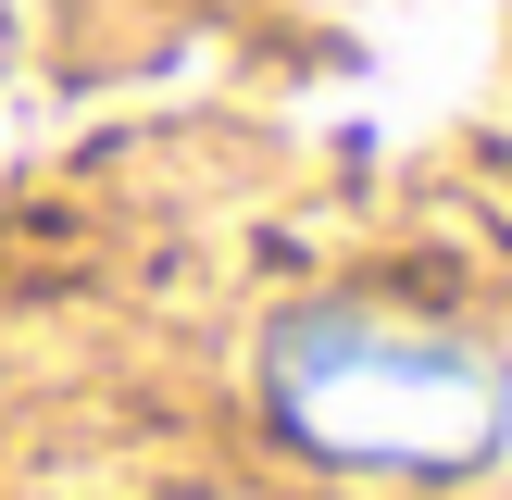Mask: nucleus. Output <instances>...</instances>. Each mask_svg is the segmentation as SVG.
<instances>
[{"label":"nucleus","instance_id":"1","mask_svg":"<svg viewBox=\"0 0 512 500\" xmlns=\"http://www.w3.org/2000/svg\"><path fill=\"white\" fill-rule=\"evenodd\" d=\"M263 388L300 450L375 463V475H438L500 438V363L475 338H438L400 313H300L275 338Z\"/></svg>","mask_w":512,"mask_h":500}]
</instances>
